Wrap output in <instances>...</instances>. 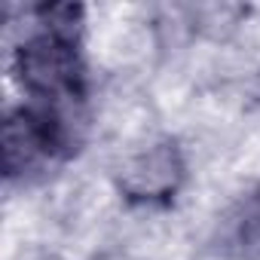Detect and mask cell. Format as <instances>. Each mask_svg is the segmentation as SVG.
<instances>
[{
    "mask_svg": "<svg viewBox=\"0 0 260 260\" xmlns=\"http://www.w3.org/2000/svg\"><path fill=\"white\" fill-rule=\"evenodd\" d=\"M43 31L28 37L16 49V77L22 89L40 104L61 107L68 101H83V58L74 40L80 25L77 7H43L37 10Z\"/></svg>",
    "mask_w": 260,
    "mask_h": 260,
    "instance_id": "cell-1",
    "label": "cell"
},
{
    "mask_svg": "<svg viewBox=\"0 0 260 260\" xmlns=\"http://www.w3.org/2000/svg\"><path fill=\"white\" fill-rule=\"evenodd\" d=\"M71 128L58 107L34 104L19 107L4 122V172L10 178L37 169L46 159L68 153Z\"/></svg>",
    "mask_w": 260,
    "mask_h": 260,
    "instance_id": "cell-2",
    "label": "cell"
},
{
    "mask_svg": "<svg viewBox=\"0 0 260 260\" xmlns=\"http://www.w3.org/2000/svg\"><path fill=\"white\" fill-rule=\"evenodd\" d=\"M184 184V159L175 141H159L125 162L119 190L128 202H166Z\"/></svg>",
    "mask_w": 260,
    "mask_h": 260,
    "instance_id": "cell-3",
    "label": "cell"
},
{
    "mask_svg": "<svg viewBox=\"0 0 260 260\" xmlns=\"http://www.w3.org/2000/svg\"><path fill=\"white\" fill-rule=\"evenodd\" d=\"M217 248L230 260H260V187L223 214L217 226Z\"/></svg>",
    "mask_w": 260,
    "mask_h": 260,
    "instance_id": "cell-4",
    "label": "cell"
},
{
    "mask_svg": "<svg viewBox=\"0 0 260 260\" xmlns=\"http://www.w3.org/2000/svg\"><path fill=\"white\" fill-rule=\"evenodd\" d=\"M95 260H135V257H128V254H119V251H110V254H101Z\"/></svg>",
    "mask_w": 260,
    "mask_h": 260,
    "instance_id": "cell-5",
    "label": "cell"
}]
</instances>
